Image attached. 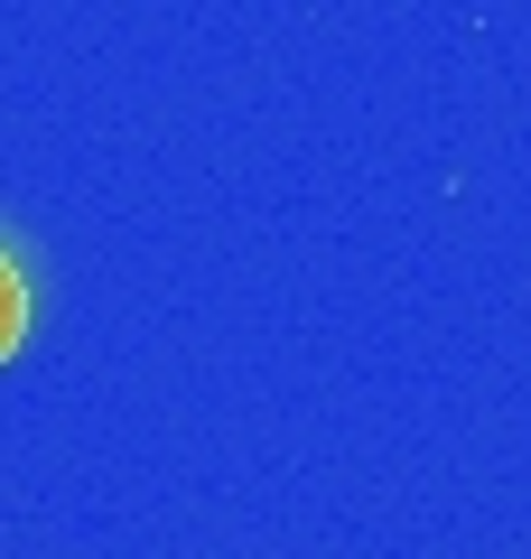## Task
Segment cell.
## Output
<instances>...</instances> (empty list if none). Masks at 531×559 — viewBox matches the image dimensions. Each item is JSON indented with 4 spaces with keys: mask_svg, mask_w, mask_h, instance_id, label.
Here are the masks:
<instances>
[{
    "mask_svg": "<svg viewBox=\"0 0 531 559\" xmlns=\"http://www.w3.org/2000/svg\"><path fill=\"white\" fill-rule=\"evenodd\" d=\"M20 336H28V280H20V261L0 252V364L20 355Z\"/></svg>",
    "mask_w": 531,
    "mask_h": 559,
    "instance_id": "cell-1",
    "label": "cell"
}]
</instances>
